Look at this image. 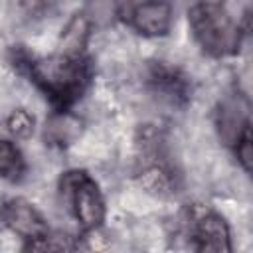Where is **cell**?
I'll use <instances>...</instances> for the list:
<instances>
[{"label": "cell", "mask_w": 253, "mask_h": 253, "mask_svg": "<svg viewBox=\"0 0 253 253\" xmlns=\"http://www.w3.org/2000/svg\"><path fill=\"white\" fill-rule=\"evenodd\" d=\"M18 67L51 103L53 111H69L91 81V63L87 55H65L55 51L49 57H16Z\"/></svg>", "instance_id": "6da1fadb"}, {"label": "cell", "mask_w": 253, "mask_h": 253, "mask_svg": "<svg viewBox=\"0 0 253 253\" xmlns=\"http://www.w3.org/2000/svg\"><path fill=\"white\" fill-rule=\"evenodd\" d=\"M190 28L200 47L215 57L235 53L241 42L239 26L219 0H200L190 8Z\"/></svg>", "instance_id": "7a4b0ae2"}, {"label": "cell", "mask_w": 253, "mask_h": 253, "mask_svg": "<svg viewBox=\"0 0 253 253\" xmlns=\"http://www.w3.org/2000/svg\"><path fill=\"white\" fill-rule=\"evenodd\" d=\"M61 190L67 192L71 211L83 231L97 229L105 219V200L97 182L83 170L63 174Z\"/></svg>", "instance_id": "3957f363"}, {"label": "cell", "mask_w": 253, "mask_h": 253, "mask_svg": "<svg viewBox=\"0 0 253 253\" xmlns=\"http://www.w3.org/2000/svg\"><path fill=\"white\" fill-rule=\"evenodd\" d=\"M0 219L10 231L26 239L28 247L49 237L47 221L36 210V206L24 198H12L4 202V206L0 208Z\"/></svg>", "instance_id": "277c9868"}, {"label": "cell", "mask_w": 253, "mask_h": 253, "mask_svg": "<svg viewBox=\"0 0 253 253\" xmlns=\"http://www.w3.org/2000/svg\"><path fill=\"white\" fill-rule=\"evenodd\" d=\"M146 85L156 97L170 105H184L190 99L188 77L164 61H154L146 67Z\"/></svg>", "instance_id": "5b68a950"}, {"label": "cell", "mask_w": 253, "mask_h": 253, "mask_svg": "<svg viewBox=\"0 0 253 253\" xmlns=\"http://www.w3.org/2000/svg\"><path fill=\"white\" fill-rule=\"evenodd\" d=\"M192 243L196 251H231V235L225 219L215 211L200 213L192 223Z\"/></svg>", "instance_id": "8992f818"}, {"label": "cell", "mask_w": 253, "mask_h": 253, "mask_svg": "<svg viewBox=\"0 0 253 253\" xmlns=\"http://www.w3.org/2000/svg\"><path fill=\"white\" fill-rule=\"evenodd\" d=\"M130 24L146 38L166 36L172 26V6L166 0H144L132 8Z\"/></svg>", "instance_id": "52a82bcc"}, {"label": "cell", "mask_w": 253, "mask_h": 253, "mask_svg": "<svg viewBox=\"0 0 253 253\" xmlns=\"http://www.w3.org/2000/svg\"><path fill=\"white\" fill-rule=\"evenodd\" d=\"M247 126H251V121L247 117V111H241L239 101L227 99L225 103H221L217 111V128L227 144L233 146Z\"/></svg>", "instance_id": "ba28073f"}, {"label": "cell", "mask_w": 253, "mask_h": 253, "mask_svg": "<svg viewBox=\"0 0 253 253\" xmlns=\"http://www.w3.org/2000/svg\"><path fill=\"white\" fill-rule=\"evenodd\" d=\"M89 34H91V22L87 20L85 14H75L65 30L61 32V40H59V53L65 55H87V42H89Z\"/></svg>", "instance_id": "9c48e42d"}, {"label": "cell", "mask_w": 253, "mask_h": 253, "mask_svg": "<svg viewBox=\"0 0 253 253\" xmlns=\"http://www.w3.org/2000/svg\"><path fill=\"white\" fill-rule=\"evenodd\" d=\"M79 130H81V123L69 111H55L53 117L49 119V125L45 126V134L49 136V140L61 146L75 140Z\"/></svg>", "instance_id": "30bf717a"}, {"label": "cell", "mask_w": 253, "mask_h": 253, "mask_svg": "<svg viewBox=\"0 0 253 253\" xmlns=\"http://www.w3.org/2000/svg\"><path fill=\"white\" fill-rule=\"evenodd\" d=\"M26 172V162L20 152V148L10 142L0 138V178L18 182Z\"/></svg>", "instance_id": "8fae6325"}, {"label": "cell", "mask_w": 253, "mask_h": 253, "mask_svg": "<svg viewBox=\"0 0 253 253\" xmlns=\"http://www.w3.org/2000/svg\"><path fill=\"white\" fill-rule=\"evenodd\" d=\"M6 126L16 138H28L34 132V117L26 109H16L10 113Z\"/></svg>", "instance_id": "7c38bea8"}, {"label": "cell", "mask_w": 253, "mask_h": 253, "mask_svg": "<svg viewBox=\"0 0 253 253\" xmlns=\"http://www.w3.org/2000/svg\"><path fill=\"white\" fill-rule=\"evenodd\" d=\"M235 154L239 164L243 166L245 172H251V164H253V148H251V126H247L243 130V134L239 136V140L233 144Z\"/></svg>", "instance_id": "4fadbf2b"}]
</instances>
